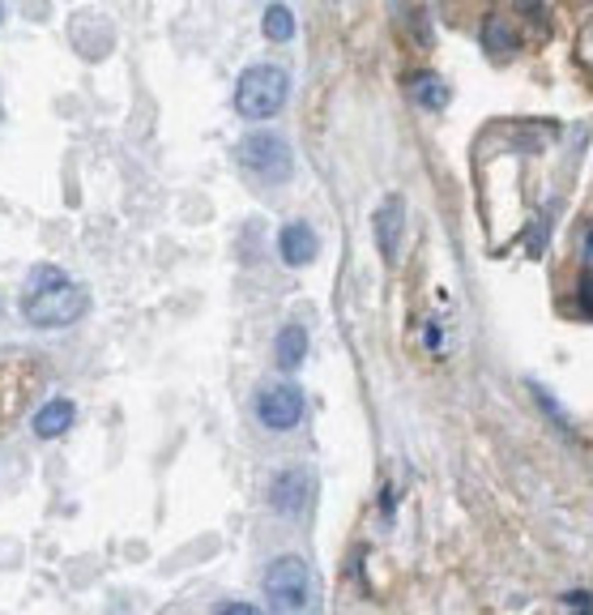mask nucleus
Segmentation results:
<instances>
[{
    "label": "nucleus",
    "instance_id": "nucleus-1",
    "mask_svg": "<svg viewBox=\"0 0 593 615\" xmlns=\"http://www.w3.org/2000/svg\"><path fill=\"white\" fill-rule=\"evenodd\" d=\"M85 304V287H78L73 278H65L56 265H39L35 278L26 282V295H22V312L31 325L39 329H65L73 321H82Z\"/></svg>",
    "mask_w": 593,
    "mask_h": 615
},
{
    "label": "nucleus",
    "instance_id": "nucleus-2",
    "mask_svg": "<svg viewBox=\"0 0 593 615\" xmlns=\"http://www.w3.org/2000/svg\"><path fill=\"white\" fill-rule=\"evenodd\" d=\"M291 94V78L282 65H253L235 82V112L244 120H274Z\"/></svg>",
    "mask_w": 593,
    "mask_h": 615
},
{
    "label": "nucleus",
    "instance_id": "nucleus-3",
    "mask_svg": "<svg viewBox=\"0 0 593 615\" xmlns=\"http://www.w3.org/2000/svg\"><path fill=\"white\" fill-rule=\"evenodd\" d=\"M265 599L274 612H303L312 607V569L299 556H278L265 569Z\"/></svg>",
    "mask_w": 593,
    "mask_h": 615
},
{
    "label": "nucleus",
    "instance_id": "nucleus-4",
    "mask_svg": "<svg viewBox=\"0 0 593 615\" xmlns=\"http://www.w3.org/2000/svg\"><path fill=\"white\" fill-rule=\"evenodd\" d=\"M240 159L265 184H282V179L291 176V146L278 132H253V137H244Z\"/></svg>",
    "mask_w": 593,
    "mask_h": 615
},
{
    "label": "nucleus",
    "instance_id": "nucleus-5",
    "mask_svg": "<svg viewBox=\"0 0 593 615\" xmlns=\"http://www.w3.org/2000/svg\"><path fill=\"white\" fill-rule=\"evenodd\" d=\"M303 390L295 381H278V385H265L256 397V419L269 428V432H291L303 419Z\"/></svg>",
    "mask_w": 593,
    "mask_h": 615
},
{
    "label": "nucleus",
    "instance_id": "nucleus-6",
    "mask_svg": "<svg viewBox=\"0 0 593 615\" xmlns=\"http://www.w3.org/2000/svg\"><path fill=\"white\" fill-rule=\"evenodd\" d=\"M312 475L307 471H282V475H274V484H269V504L278 509V513H287V518H299L307 504H312Z\"/></svg>",
    "mask_w": 593,
    "mask_h": 615
},
{
    "label": "nucleus",
    "instance_id": "nucleus-7",
    "mask_svg": "<svg viewBox=\"0 0 593 615\" xmlns=\"http://www.w3.org/2000/svg\"><path fill=\"white\" fill-rule=\"evenodd\" d=\"M316 248H321V240H316V231L307 222H287L282 235H278V253H282L287 265H312Z\"/></svg>",
    "mask_w": 593,
    "mask_h": 615
},
{
    "label": "nucleus",
    "instance_id": "nucleus-8",
    "mask_svg": "<svg viewBox=\"0 0 593 615\" xmlns=\"http://www.w3.org/2000/svg\"><path fill=\"white\" fill-rule=\"evenodd\" d=\"M73 419H78V406L69 397H51V402H43L39 410H35V423L31 428H35L39 440H56L73 428Z\"/></svg>",
    "mask_w": 593,
    "mask_h": 615
},
{
    "label": "nucleus",
    "instance_id": "nucleus-9",
    "mask_svg": "<svg viewBox=\"0 0 593 615\" xmlns=\"http://www.w3.org/2000/svg\"><path fill=\"white\" fill-rule=\"evenodd\" d=\"M402 227H406V201L402 197H388L381 210H376V244H381L384 257H397Z\"/></svg>",
    "mask_w": 593,
    "mask_h": 615
},
{
    "label": "nucleus",
    "instance_id": "nucleus-10",
    "mask_svg": "<svg viewBox=\"0 0 593 615\" xmlns=\"http://www.w3.org/2000/svg\"><path fill=\"white\" fill-rule=\"evenodd\" d=\"M303 355H307V334L299 329V325H287L282 334H278V347H274V363L291 376L299 363H303Z\"/></svg>",
    "mask_w": 593,
    "mask_h": 615
},
{
    "label": "nucleus",
    "instance_id": "nucleus-11",
    "mask_svg": "<svg viewBox=\"0 0 593 615\" xmlns=\"http://www.w3.org/2000/svg\"><path fill=\"white\" fill-rule=\"evenodd\" d=\"M265 35H269L274 44H287V39L295 35V18H291L287 4H269V9H265Z\"/></svg>",
    "mask_w": 593,
    "mask_h": 615
},
{
    "label": "nucleus",
    "instance_id": "nucleus-12",
    "mask_svg": "<svg viewBox=\"0 0 593 615\" xmlns=\"http://www.w3.org/2000/svg\"><path fill=\"white\" fill-rule=\"evenodd\" d=\"M415 98H419V107H431V112H440L444 103H449V86L435 78V73H423L419 82H415Z\"/></svg>",
    "mask_w": 593,
    "mask_h": 615
},
{
    "label": "nucleus",
    "instance_id": "nucleus-13",
    "mask_svg": "<svg viewBox=\"0 0 593 615\" xmlns=\"http://www.w3.org/2000/svg\"><path fill=\"white\" fill-rule=\"evenodd\" d=\"M563 607H585V612H593V594H563Z\"/></svg>",
    "mask_w": 593,
    "mask_h": 615
},
{
    "label": "nucleus",
    "instance_id": "nucleus-14",
    "mask_svg": "<svg viewBox=\"0 0 593 615\" xmlns=\"http://www.w3.org/2000/svg\"><path fill=\"white\" fill-rule=\"evenodd\" d=\"M577 295H581V308H585V312H593V274L585 278V282H581V291H577Z\"/></svg>",
    "mask_w": 593,
    "mask_h": 615
},
{
    "label": "nucleus",
    "instance_id": "nucleus-15",
    "mask_svg": "<svg viewBox=\"0 0 593 615\" xmlns=\"http://www.w3.org/2000/svg\"><path fill=\"white\" fill-rule=\"evenodd\" d=\"M218 612H235V615H256V607H248V603H218Z\"/></svg>",
    "mask_w": 593,
    "mask_h": 615
},
{
    "label": "nucleus",
    "instance_id": "nucleus-16",
    "mask_svg": "<svg viewBox=\"0 0 593 615\" xmlns=\"http://www.w3.org/2000/svg\"><path fill=\"white\" fill-rule=\"evenodd\" d=\"M585 257L593 262V231H590V240H585Z\"/></svg>",
    "mask_w": 593,
    "mask_h": 615
}]
</instances>
